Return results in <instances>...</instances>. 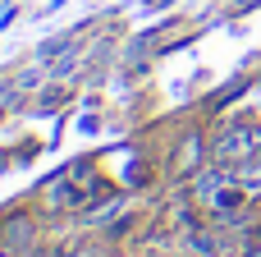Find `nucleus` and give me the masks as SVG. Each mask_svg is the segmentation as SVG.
<instances>
[{
    "instance_id": "1",
    "label": "nucleus",
    "mask_w": 261,
    "mask_h": 257,
    "mask_svg": "<svg viewBox=\"0 0 261 257\" xmlns=\"http://www.w3.org/2000/svg\"><path fill=\"white\" fill-rule=\"evenodd\" d=\"M206 156L216 161V166H239V161H252L261 156V129L252 124H225V129H216L211 138H206Z\"/></svg>"
},
{
    "instance_id": "2",
    "label": "nucleus",
    "mask_w": 261,
    "mask_h": 257,
    "mask_svg": "<svg viewBox=\"0 0 261 257\" xmlns=\"http://www.w3.org/2000/svg\"><path fill=\"white\" fill-rule=\"evenodd\" d=\"M32 235H37V225H32V216H28V212H14V216L0 225V244H5L9 253H23V248L32 244Z\"/></svg>"
},
{
    "instance_id": "3",
    "label": "nucleus",
    "mask_w": 261,
    "mask_h": 257,
    "mask_svg": "<svg viewBox=\"0 0 261 257\" xmlns=\"http://www.w3.org/2000/svg\"><path fill=\"white\" fill-rule=\"evenodd\" d=\"M239 257H261V239H243L239 244Z\"/></svg>"
},
{
    "instance_id": "4",
    "label": "nucleus",
    "mask_w": 261,
    "mask_h": 257,
    "mask_svg": "<svg viewBox=\"0 0 261 257\" xmlns=\"http://www.w3.org/2000/svg\"><path fill=\"white\" fill-rule=\"evenodd\" d=\"M0 257H18V253H9V248H5V244H0Z\"/></svg>"
}]
</instances>
